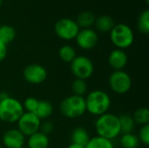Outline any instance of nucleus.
Wrapping results in <instances>:
<instances>
[{
    "label": "nucleus",
    "instance_id": "1",
    "mask_svg": "<svg viewBox=\"0 0 149 148\" xmlns=\"http://www.w3.org/2000/svg\"><path fill=\"white\" fill-rule=\"evenodd\" d=\"M97 136L113 140L120 133V125L119 117L113 113H105L99 116L95 122Z\"/></svg>",
    "mask_w": 149,
    "mask_h": 148
},
{
    "label": "nucleus",
    "instance_id": "2",
    "mask_svg": "<svg viewBox=\"0 0 149 148\" xmlns=\"http://www.w3.org/2000/svg\"><path fill=\"white\" fill-rule=\"evenodd\" d=\"M86 112L92 115L100 116L107 113L111 106L110 96L102 90H94L85 98Z\"/></svg>",
    "mask_w": 149,
    "mask_h": 148
},
{
    "label": "nucleus",
    "instance_id": "3",
    "mask_svg": "<svg viewBox=\"0 0 149 148\" xmlns=\"http://www.w3.org/2000/svg\"><path fill=\"white\" fill-rule=\"evenodd\" d=\"M59 110L68 119L79 118L86 113V99L81 96H68L60 102Z\"/></svg>",
    "mask_w": 149,
    "mask_h": 148
},
{
    "label": "nucleus",
    "instance_id": "4",
    "mask_svg": "<svg viewBox=\"0 0 149 148\" xmlns=\"http://www.w3.org/2000/svg\"><path fill=\"white\" fill-rule=\"evenodd\" d=\"M24 113L23 104L17 99L8 97L0 101V120L6 123H16Z\"/></svg>",
    "mask_w": 149,
    "mask_h": 148
},
{
    "label": "nucleus",
    "instance_id": "5",
    "mask_svg": "<svg viewBox=\"0 0 149 148\" xmlns=\"http://www.w3.org/2000/svg\"><path fill=\"white\" fill-rule=\"evenodd\" d=\"M110 39L117 49H127L130 47L134 41L133 30L126 24H115L110 31Z\"/></svg>",
    "mask_w": 149,
    "mask_h": 148
},
{
    "label": "nucleus",
    "instance_id": "6",
    "mask_svg": "<svg viewBox=\"0 0 149 148\" xmlns=\"http://www.w3.org/2000/svg\"><path fill=\"white\" fill-rule=\"evenodd\" d=\"M70 68L72 73L76 79L84 80L89 79L94 72L93 61L83 55L76 56V58L70 63Z\"/></svg>",
    "mask_w": 149,
    "mask_h": 148
},
{
    "label": "nucleus",
    "instance_id": "7",
    "mask_svg": "<svg viewBox=\"0 0 149 148\" xmlns=\"http://www.w3.org/2000/svg\"><path fill=\"white\" fill-rule=\"evenodd\" d=\"M111 90L117 94H125L132 87V79L125 71H113L108 79Z\"/></svg>",
    "mask_w": 149,
    "mask_h": 148
},
{
    "label": "nucleus",
    "instance_id": "8",
    "mask_svg": "<svg viewBox=\"0 0 149 148\" xmlns=\"http://www.w3.org/2000/svg\"><path fill=\"white\" fill-rule=\"evenodd\" d=\"M80 28L77 23L68 17L61 18L55 24L54 31L56 35L64 40L75 39Z\"/></svg>",
    "mask_w": 149,
    "mask_h": 148
},
{
    "label": "nucleus",
    "instance_id": "9",
    "mask_svg": "<svg viewBox=\"0 0 149 148\" xmlns=\"http://www.w3.org/2000/svg\"><path fill=\"white\" fill-rule=\"evenodd\" d=\"M17 129L24 135L31 136V134L39 131L41 120L38 118L33 113L24 112L17 122Z\"/></svg>",
    "mask_w": 149,
    "mask_h": 148
},
{
    "label": "nucleus",
    "instance_id": "10",
    "mask_svg": "<svg viewBox=\"0 0 149 148\" xmlns=\"http://www.w3.org/2000/svg\"><path fill=\"white\" fill-rule=\"evenodd\" d=\"M24 79L30 84L39 85L42 84L47 78L46 69L38 64L28 65L23 71Z\"/></svg>",
    "mask_w": 149,
    "mask_h": 148
},
{
    "label": "nucleus",
    "instance_id": "11",
    "mask_svg": "<svg viewBox=\"0 0 149 148\" xmlns=\"http://www.w3.org/2000/svg\"><path fill=\"white\" fill-rule=\"evenodd\" d=\"M77 44L83 50L93 49L99 41L98 34L91 28L79 30L75 38Z\"/></svg>",
    "mask_w": 149,
    "mask_h": 148
},
{
    "label": "nucleus",
    "instance_id": "12",
    "mask_svg": "<svg viewBox=\"0 0 149 148\" xmlns=\"http://www.w3.org/2000/svg\"><path fill=\"white\" fill-rule=\"evenodd\" d=\"M25 136L17 128L7 130L3 135V144L7 148H21L24 146Z\"/></svg>",
    "mask_w": 149,
    "mask_h": 148
},
{
    "label": "nucleus",
    "instance_id": "13",
    "mask_svg": "<svg viewBox=\"0 0 149 148\" xmlns=\"http://www.w3.org/2000/svg\"><path fill=\"white\" fill-rule=\"evenodd\" d=\"M128 62L127 54L124 50L115 49L111 51L108 57V64L113 71L123 70Z\"/></svg>",
    "mask_w": 149,
    "mask_h": 148
},
{
    "label": "nucleus",
    "instance_id": "14",
    "mask_svg": "<svg viewBox=\"0 0 149 148\" xmlns=\"http://www.w3.org/2000/svg\"><path fill=\"white\" fill-rule=\"evenodd\" d=\"M49 137L41 132H37L28 137L27 147L28 148H48Z\"/></svg>",
    "mask_w": 149,
    "mask_h": 148
},
{
    "label": "nucleus",
    "instance_id": "15",
    "mask_svg": "<svg viewBox=\"0 0 149 148\" xmlns=\"http://www.w3.org/2000/svg\"><path fill=\"white\" fill-rule=\"evenodd\" d=\"M90 135L87 132L86 129H85L84 127L79 126L76 127L71 134V140H72V144H76L81 147H86V146L87 145V143L90 140Z\"/></svg>",
    "mask_w": 149,
    "mask_h": 148
},
{
    "label": "nucleus",
    "instance_id": "16",
    "mask_svg": "<svg viewBox=\"0 0 149 148\" xmlns=\"http://www.w3.org/2000/svg\"><path fill=\"white\" fill-rule=\"evenodd\" d=\"M98 31L101 32H110L115 25L113 18L107 15L100 16L95 19L94 23Z\"/></svg>",
    "mask_w": 149,
    "mask_h": 148
},
{
    "label": "nucleus",
    "instance_id": "17",
    "mask_svg": "<svg viewBox=\"0 0 149 148\" xmlns=\"http://www.w3.org/2000/svg\"><path fill=\"white\" fill-rule=\"evenodd\" d=\"M52 112H53V106L51 102L47 100H38L37 108L33 113L40 120H44L50 117Z\"/></svg>",
    "mask_w": 149,
    "mask_h": 148
},
{
    "label": "nucleus",
    "instance_id": "18",
    "mask_svg": "<svg viewBox=\"0 0 149 148\" xmlns=\"http://www.w3.org/2000/svg\"><path fill=\"white\" fill-rule=\"evenodd\" d=\"M95 19H96L95 15L93 12L86 10V11H82L81 13H79L75 22L77 23L79 28L88 29V28H91L93 24H94Z\"/></svg>",
    "mask_w": 149,
    "mask_h": 148
},
{
    "label": "nucleus",
    "instance_id": "19",
    "mask_svg": "<svg viewBox=\"0 0 149 148\" xmlns=\"http://www.w3.org/2000/svg\"><path fill=\"white\" fill-rule=\"evenodd\" d=\"M17 32L14 27L3 24L0 25V42L8 45V44L11 43L16 38Z\"/></svg>",
    "mask_w": 149,
    "mask_h": 148
},
{
    "label": "nucleus",
    "instance_id": "20",
    "mask_svg": "<svg viewBox=\"0 0 149 148\" xmlns=\"http://www.w3.org/2000/svg\"><path fill=\"white\" fill-rule=\"evenodd\" d=\"M119 117L120 131L122 134L125 133H133L135 126V123L131 115L128 114H121Z\"/></svg>",
    "mask_w": 149,
    "mask_h": 148
},
{
    "label": "nucleus",
    "instance_id": "21",
    "mask_svg": "<svg viewBox=\"0 0 149 148\" xmlns=\"http://www.w3.org/2000/svg\"><path fill=\"white\" fill-rule=\"evenodd\" d=\"M132 118L135 124L145 126L149 124V110L147 107H141L134 111Z\"/></svg>",
    "mask_w": 149,
    "mask_h": 148
},
{
    "label": "nucleus",
    "instance_id": "22",
    "mask_svg": "<svg viewBox=\"0 0 149 148\" xmlns=\"http://www.w3.org/2000/svg\"><path fill=\"white\" fill-rule=\"evenodd\" d=\"M85 148H114L113 141L100 136L91 138Z\"/></svg>",
    "mask_w": 149,
    "mask_h": 148
},
{
    "label": "nucleus",
    "instance_id": "23",
    "mask_svg": "<svg viewBox=\"0 0 149 148\" xmlns=\"http://www.w3.org/2000/svg\"><path fill=\"white\" fill-rule=\"evenodd\" d=\"M140 143L137 135L134 133H125L121 135L120 145L123 148H138Z\"/></svg>",
    "mask_w": 149,
    "mask_h": 148
},
{
    "label": "nucleus",
    "instance_id": "24",
    "mask_svg": "<svg viewBox=\"0 0 149 148\" xmlns=\"http://www.w3.org/2000/svg\"><path fill=\"white\" fill-rule=\"evenodd\" d=\"M58 55L61 60L66 63H71L77 56L75 49L69 44H65L60 47L58 51Z\"/></svg>",
    "mask_w": 149,
    "mask_h": 148
},
{
    "label": "nucleus",
    "instance_id": "25",
    "mask_svg": "<svg viewBox=\"0 0 149 148\" xmlns=\"http://www.w3.org/2000/svg\"><path fill=\"white\" fill-rule=\"evenodd\" d=\"M87 91V83L84 79H75L72 83V95L76 96H81L84 97V95L86 93Z\"/></svg>",
    "mask_w": 149,
    "mask_h": 148
},
{
    "label": "nucleus",
    "instance_id": "26",
    "mask_svg": "<svg viewBox=\"0 0 149 148\" xmlns=\"http://www.w3.org/2000/svg\"><path fill=\"white\" fill-rule=\"evenodd\" d=\"M138 29L143 34H148L149 32V10H146L141 12L138 18Z\"/></svg>",
    "mask_w": 149,
    "mask_h": 148
},
{
    "label": "nucleus",
    "instance_id": "27",
    "mask_svg": "<svg viewBox=\"0 0 149 148\" xmlns=\"http://www.w3.org/2000/svg\"><path fill=\"white\" fill-rule=\"evenodd\" d=\"M38 103V99L34 97H29L25 99V100L24 101V104H23L24 110H25V112L27 113H34L37 108Z\"/></svg>",
    "mask_w": 149,
    "mask_h": 148
},
{
    "label": "nucleus",
    "instance_id": "28",
    "mask_svg": "<svg viewBox=\"0 0 149 148\" xmlns=\"http://www.w3.org/2000/svg\"><path fill=\"white\" fill-rule=\"evenodd\" d=\"M138 139L140 140V142H141L142 144H144L145 146H148L149 145V124L148 125H145L142 126L139 131V134H138Z\"/></svg>",
    "mask_w": 149,
    "mask_h": 148
},
{
    "label": "nucleus",
    "instance_id": "29",
    "mask_svg": "<svg viewBox=\"0 0 149 148\" xmlns=\"http://www.w3.org/2000/svg\"><path fill=\"white\" fill-rule=\"evenodd\" d=\"M53 130V124L50 121H45L43 123L40 124V127H39V132H41L42 133L45 134V135H49Z\"/></svg>",
    "mask_w": 149,
    "mask_h": 148
},
{
    "label": "nucleus",
    "instance_id": "30",
    "mask_svg": "<svg viewBox=\"0 0 149 148\" xmlns=\"http://www.w3.org/2000/svg\"><path fill=\"white\" fill-rule=\"evenodd\" d=\"M7 56V45L0 42V62L5 59Z\"/></svg>",
    "mask_w": 149,
    "mask_h": 148
},
{
    "label": "nucleus",
    "instance_id": "31",
    "mask_svg": "<svg viewBox=\"0 0 149 148\" xmlns=\"http://www.w3.org/2000/svg\"><path fill=\"white\" fill-rule=\"evenodd\" d=\"M8 97H10V95L7 92H0V101L7 99Z\"/></svg>",
    "mask_w": 149,
    "mask_h": 148
},
{
    "label": "nucleus",
    "instance_id": "32",
    "mask_svg": "<svg viewBox=\"0 0 149 148\" xmlns=\"http://www.w3.org/2000/svg\"><path fill=\"white\" fill-rule=\"evenodd\" d=\"M67 148H85L84 147H81V146H79V145H76V144H71L69 145Z\"/></svg>",
    "mask_w": 149,
    "mask_h": 148
},
{
    "label": "nucleus",
    "instance_id": "33",
    "mask_svg": "<svg viewBox=\"0 0 149 148\" xmlns=\"http://www.w3.org/2000/svg\"><path fill=\"white\" fill-rule=\"evenodd\" d=\"M2 4H3V0H0V7L2 6Z\"/></svg>",
    "mask_w": 149,
    "mask_h": 148
},
{
    "label": "nucleus",
    "instance_id": "34",
    "mask_svg": "<svg viewBox=\"0 0 149 148\" xmlns=\"http://www.w3.org/2000/svg\"><path fill=\"white\" fill-rule=\"evenodd\" d=\"M21 148H28V147H24V146L23 147H21Z\"/></svg>",
    "mask_w": 149,
    "mask_h": 148
},
{
    "label": "nucleus",
    "instance_id": "35",
    "mask_svg": "<svg viewBox=\"0 0 149 148\" xmlns=\"http://www.w3.org/2000/svg\"><path fill=\"white\" fill-rule=\"evenodd\" d=\"M0 148H4V147H3V146H1V145H0Z\"/></svg>",
    "mask_w": 149,
    "mask_h": 148
}]
</instances>
